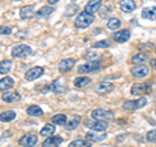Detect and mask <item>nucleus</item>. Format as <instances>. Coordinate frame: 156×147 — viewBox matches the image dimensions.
Instances as JSON below:
<instances>
[{
	"label": "nucleus",
	"mask_w": 156,
	"mask_h": 147,
	"mask_svg": "<svg viewBox=\"0 0 156 147\" xmlns=\"http://www.w3.org/2000/svg\"><path fill=\"white\" fill-rule=\"evenodd\" d=\"M120 8H121V11L122 12L130 13L136 8V4H135L134 0H121L120 2Z\"/></svg>",
	"instance_id": "nucleus-15"
},
{
	"label": "nucleus",
	"mask_w": 156,
	"mask_h": 147,
	"mask_svg": "<svg viewBox=\"0 0 156 147\" xmlns=\"http://www.w3.org/2000/svg\"><path fill=\"white\" fill-rule=\"evenodd\" d=\"M47 2H48V4H50V5H53V4L58 3V2H60V0H47Z\"/></svg>",
	"instance_id": "nucleus-39"
},
{
	"label": "nucleus",
	"mask_w": 156,
	"mask_h": 147,
	"mask_svg": "<svg viewBox=\"0 0 156 147\" xmlns=\"http://www.w3.org/2000/svg\"><path fill=\"white\" fill-rule=\"evenodd\" d=\"M152 90V83L151 82H142V83H134L130 89V92L133 95H144L148 94Z\"/></svg>",
	"instance_id": "nucleus-2"
},
{
	"label": "nucleus",
	"mask_w": 156,
	"mask_h": 147,
	"mask_svg": "<svg viewBox=\"0 0 156 147\" xmlns=\"http://www.w3.org/2000/svg\"><path fill=\"white\" fill-rule=\"evenodd\" d=\"M76 64V60L74 59H64V60H61L58 63V70L61 73H65L68 70H70L73 66Z\"/></svg>",
	"instance_id": "nucleus-14"
},
{
	"label": "nucleus",
	"mask_w": 156,
	"mask_h": 147,
	"mask_svg": "<svg viewBox=\"0 0 156 147\" xmlns=\"http://www.w3.org/2000/svg\"><path fill=\"white\" fill-rule=\"evenodd\" d=\"M107 138V134L103 133V134H99L98 133H87L86 134V139L89 142H100V141H104Z\"/></svg>",
	"instance_id": "nucleus-22"
},
{
	"label": "nucleus",
	"mask_w": 156,
	"mask_h": 147,
	"mask_svg": "<svg viewBox=\"0 0 156 147\" xmlns=\"http://www.w3.org/2000/svg\"><path fill=\"white\" fill-rule=\"evenodd\" d=\"M155 113H156V108H155Z\"/></svg>",
	"instance_id": "nucleus-44"
},
{
	"label": "nucleus",
	"mask_w": 156,
	"mask_h": 147,
	"mask_svg": "<svg viewBox=\"0 0 156 147\" xmlns=\"http://www.w3.org/2000/svg\"><path fill=\"white\" fill-rule=\"evenodd\" d=\"M98 33H101V29H95V30H94V34H98Z\"/></svg>",
	"instance_id": "nucleus-41"
},
{
	"label": "nucleus",
	"mask_w": 156,
	"mask_h": 147,
	"mask_svg": "<svg viewBox=\"0 0 156 147\" xmlns=\"http://www.w3.org/2000/svg\"><path fill=\"white\" fill-rule=\"evenodd\" d=\"M43 72H44V69H43L42 66H33V68H30V69H29L25 73L26 81H34V80H37V78H39V77L43 74Z\"/></svg>",
	"instance_id": "nucleus-11"
},
{
	"label": "nucleus",
	"mask_w": 156,
	"mask_h": 147,
	"mask_svg": "<svg viewBox=\"0 0 156 147\" xmlns=\"http://www.w3.org/2000/svg\"><path fill=\"white\" fill-rule=\"evenodd\" d=\"M52 122L56 125H65L66 124V116L62 113H57L55 116H52Z\"/></svg>",
	"instance_id": "nucleus-28"
},
{
	"label": "nucleus",
	"mask_w": 156,
	"mask_h": 147,
	"mask_svg": "<svg viewBox=\"0 0 156 147\" xmlns=\"http://www.w3.org/2000/svg\"><path fill=\"white\" fill-rule=\"evenodd\" d=\"M78 5H76V4H70V5H68L66 9H65V14L66 16H72V14H74L78 12Z\"/></svg>",
	"instance_id": "nucleus-34"
},
{
	"label": "nucleus",
	"mask_w": 156,
	"mask_h": 147,
	"mask_svg": "<svg viewBox=\"0 0 156 147\" xmlns=\"http://www.w3.org/2000/svg\"><path fill=\"white\" fill-rule=\"evenodd\" d=\"M146 104H147V99H146L144 96H140L138 99H134V100H126L122 104V108L125 111H135V109L143 108Z\"/></svg>",
	"instance_id": "nucleus-3"
},
{
	"label": "nucleus",
	"mask_w": 156,
	"mask_h": 147,
	"mask_svg": "<svg viewBox=\"0 0 156 147\" xmlns=\"http://www.w3.org/2000/svg\"><path fill=\"white\" fill-rule=\"evenodd\" d=\"M37 142H38V137L35 134L29 133V134L22 135L21 138L18 139V145L22 147H34L37 145Z\"/></svg>",
	"instance_id": "nucleus-7"
},
{
	"label": "nucleus",
	"mask_w": 156,
	"mask_h": 147,
	"mask_svg": "<svg viewBox=\"0 0 156 147\" xmlns=\"http://www.w3.org/2000/svg\"><path fill=\"white\" fill-rule=\"evenodd\" d=\"M91 117L94 120H103V121H107V120H112L113 119V113L108 109H104V108H96L91 112Z\"/></svg>",
	"instance_id": "nucleus-4"
},
{
	"label": "nucleus",
	"mask_w": 156,
	"mask_h": 147,
	"mask_svg": "<svg viewBox=\"0 0 156 147\" xmlns=\"http://www.w3.org/2000/svg\"><path fill=\"white\" fill-rule=\"evenodd\" d=\"M61 82H62V80H56L52 83V90L55 92H57V94H61V92H64L66 90V86Z\"/></svg>",
	"instance_id": "nucleus-27"
},
{
	"label": "nucleus",
	"mask_w": 156,
	"mask_h": 147,
	"mask_svg": "<svg viewBox=\"0 0 156 147\" xmlns=\"http://www.w3.org/2000/svg\"><path fill=\"white\" fill-rule=\"evenodd\" d=\"M130 73H131V76H133L134 78H144V77L148 76L150 69L146 65L140 64V65H136L134 68H131Z\"/></svg>",
	"instance_id": "nucleus-10"
},
{
	"label": "nucleus",
	"mask_w": 156,
	"mask_h": 147,
	"mask_svg": "<svg viewBox=\"0 0 156 147\" xmlns=\"http://www.w3.org/2000/svg\"><path fill=\"white\" fill-rule=\"evenodd\" d=\"M92 22H94V14L87 13V12H81L76 18V26L80 29L89 27Z\"/></svg>",
	"instance_id": "nucleus-1"
},
{
	"label": "nucleus",
	"mask_w": 156,
	"mask_h": 147,
	"mask_svg": "<svg viewBox=\"0 0 156 147\" xmlns=\"http://www.w3.org/2000/svg\"><path fill=\"white\" fill-rule=\"evenodd\" d=\"M155 53H156V48H155Z\"/></svg>",
	"instance_id": "nucleus-43"
},
{
	"label": "nucleus",
	"mask_w": 156,
	"mask_h": 147,
	"mask_svg": "<svg viewBox=\"0 0 156 147\" xmlns=\"http://www.w3.org/2000/svg\"><path fill=\"white\" fill-rule=\"evenodd\" d=\"M147 60H148V55L146 52H139L131 57V63H133V64H136V65L143 64V63H146Z\"/></svg>",
	"instance_id": "nucleus-21"
},
{
	"label": "nucleus",
	"mask_w": 156,
	"mask_h": 147,
	"mask_svg": "<svg viewBox=\"0 0 156 147\" xmlns=\"http://www.w3.org/2000/svg\"><path fill=\"white\" fill-rule=\"evenodd\" d=\"M115 89V85L109 81H103V82H99L98 85L94 87L95 92H98L99 95H105V94H109V92Z\"/></svg>",
	"instance_id": "nucleus-6"
},
{
	"label": "nucleus",
	"mask_w": 156,
	"mask_h": 147,
	"mask_svg": "<svg viewBox=\"0 0 156 147\" xmlns=\"http://www.w3.org/2000/svg\"><path fill=\"white\" fill-rule=\"evenodd\" d=\"M112 38L119 43H125L130 39V31L128 29H122V30H120V31H116L113 35H112Z\"/></svg>",
	"instance_id": "nucleus-12"
},
{
	"label": "nucleus",
	"mask_w": 156,
	"mask_h": 147,
	"mask_svg": "<svg viewBox=\"0 0 156 147\" xmlns=\"http://www.w3.org/2000/svg\"><path fill=\"white\" fill-rule=\"evenodd\" d=\"M68 147H91V145L87 139L86 141L85 139H76V141L70 142Z\"/></svg>",
	"instance_id": "nucleus-31"
},
{
	"label": "nucleus",
	"mask_w": 156,
	"mask_h": 147,
	"mask_svg": "<svg viewBox=\"0 0 156 147\" xmlns=\"http://www.w3.org/2000/svg\"><path fill=\"white\" fill-rule=\"evenodd\" d=\"M101 68V63L94 60V61H89L87 64L80 65L78 66V72L80 73H92V72H98Z\"/></svg>",
	"instance_id": "nucleus-5"
},
{
	"label": "nucleus",
	"mask_w": 156,
	"mask_h": 147,
	"mask_svg": "<svg viewBox=\"0 0 156 147\" xmlns=\"http://www.w3.org/2000/svg\"><path fill=\"white\" fill-rule=\"evenodd\" d=\"M86 126L95 131H104L108 128V122L103 120H94V121H87Z\"/></svg>",
	"instance_id": "nucleus-9"
},
{
	"label": "nucleus",
	"mask_w": 156,
	"mask_h": 147,
	"mask_svg": "<svg viewBox=\"0 0 156 147\" xmlns=\"http://www.w3.org/2000/svg\"><path fill=\"white\" fill-rule=\"evenodd\" d=\"M16 119V112L12 111V109H9V111H4L0 113V121H3V122H9V121H12Z\"/></svg>",
	"instance_id": "nucleus-24"
},
{
	"label": "nucleus",
	"mask_w": 156,
	"mask_h": 147,
	"mask_svg": "<svg viewBox=\"0 0 156 147\" xmlns=\"http://www.w3.org/2000/svg\"><path fill=\"white\" fill-rule=\"evenodd\" d=\"M142 17L146 20H151L154 21L156 20V7H147L142 11Z\"/></svg>",
	"instance_id": "nucleus-20"
},
{
	"label": "nucleus",
	"mask_w": 156,
	"mask_h": 147,
	"mask_svg": "<svg viewBox=\"0 0 156 147\" xmlns=\"http://www.w3.org/2000/svg\"><path fill=\"white\" fill-rule=\"evenodd\" d=\"M52 12H53V8L46 5V7H42V8L37 12V16H38V17H47V16H50Z\"/></svg>",
	"instance_id": "nucleus-33"
},
{
	"label": "nucleus",
	"mask_w": 156,
	"mask_h": 147,
	"mask_svg": "<svg viewBox=\"0 0 156 147\" xmlns=\"http://www.w3.org/2000/svg\"><path fill=\"white\" fill-rule=\"evenodd\" d=\"M27 115H30L33 117H41L43 115V111H42V108L39 106L33 104V106H30L27 108Z\"/></svg>",
	"instance_id": "nucleus-25"
},
{
	"label": "nucleus",
	"mask_w": 156,
	"mask_h": 147,
	"mask_svg": "<svg viewBox=\"0 0 156 147\" xmlns=\"http://www.w3.org/2000/svg\"><path fill=\"white\" fill-rule=\"evenodd\" d=\"M2 99L5 103H16L18 100H21V95L17 91H11V92L4 91V94L2 95Z\"/></svg>",
	"instance_id": "nucleus-13"
},
{
	"label": "nucleus",
	"mask_w": 156,
	"mask_h": 147,
	"mask_svg": "<svg viewBox=\"0 0 156 147\" xmlns=\"http://www.w3.org/2000/svg\"><path fill=\"white\" fill-rule=\"evenodd\" d=\"M14 85V81L13 78L11 77H4L0 80V91H7L9 89H12Z\"/></svg>",
	"instance_id": "nucleus-19"
},
{
	"label": "nucleus",
	"mask_w": 156,
	"mask_h": 147,
	"mask_svg": "<svg viewBox=\"0 0 156 147\" xmlns=\"http://www.w3.org/2000/svg\"><path fill=\"white\" fill-rule=\"evenodd\" d=\"M35 16V11H34V5H26V7H22L21 11H20V17L23 18V20H29V18H33Z\"/></svg>",
	"instance_id": "nucleus-18"
},
{
	"label": "nucleus",
	"mask_w": 156,
	"mask_h": 147,
	"mask_svg": "<svg viewBox=\"0 0 156 147\" xmlns=\"http://www.w3.org/2000/svg\"><path fill=\"white\" fill-rule=\"evenodd\" d=\"M62 142L61 137H56V135H50L47 137V139H44L42 147H57Z\"/></svg>",
	"instance_id": "nucleus-17"
},
{
	"label": "nucleus",
	"mask_w": 156,
	"mask_h": 147,
	"mask_svg": "<svg viewBox=\"0 0 156 147\" xmlns=\"http://www.w3.org/2000/svg\"><path fill=\"white\" fill-rule=\"evenodd\" d=\"M12 69V63L9 60H4L0 61V74H5V73H9V70Z\"/></svg>",
	"instance_id": "nucleus-30"
},
{
	"label": "nucleus",
	"mask_w": 156,
	"mask_h": 147,
	"mask_svg": "<svg viewBox=\"0 0 156 147\" xmlns=\"http://www.w3.org/2000/svg\"><path fill=\"white\" fill-rule=\"evenodd\" d=\"M91 83V80L89 77H78L74 80V86L77 89H83V87L89 86Z\"/></svg>",
	"instance_id": "nucleus-23"
},
{
	"label": "nucleus",
	"mask_w": 156,
	"mask_h": 147,
	"mask_svg": "<svg viewBox=\"0 0 156 147\" xmlns=\"http://www.w3.org/2000/svg\"><path fill=\"white\" fill-rule=\"evenodd\" d=\"M86 57L87 59H94V57H98V53H92L91 51L89 53H86Z\"/></svg>",
	"instance_id": "nucleus-38"
},
{
	"label": "nucleus",
	"mask_w": 156,
	"mask_h": 147,
	"mask_svg": "<svg viewBox=\"0 0 156 147\" xmlns=\"http://www.w3.org/2000/svg\"><path fill=\"white\" fill-rule=\"evenodd\" d=\"M100 5H101V0H89V3L85 7V12L94 14L95 12L99 11Z\"/></svg>",
	"instance_id": "nucleus-16"
},
{
	"label": "nucleus",
	"mask_w": 156,
	"mask_h": 147,
	"mask_svg": "<svg viewBox=\"0 0 156 147\" xmlns=\"http://www.w3.org/2000/svg\"><path fill=\"white\" fill-rule=\"evenodd\" d=\"M120 26H121V21L119 18H109L108 22H107V27L109 30H117V29H120Z\"/></svg>",
	"instance_id": "nucleus-29"
},
{
	"label": "nucleus",
	"mask_w": 156,
	"mask_h": 147,
	"mask_svg": "<svg viewBox=\"0 0 156 147\" xmlns=\"http://www.w3.org/2000/svg\"><path fill=\"white\" fill-rule=\"evenodd\" d=\"M151 66H152L154 69H156V59H152V60H151Z\"/></svg>",
	"instance_id": "nucleus-40"
},
{
	"label": "nucleus",
	"mask_w": 156,
	"mask_h": 147,
	"mask_svg": "<svg viewBox=\"0 0 156 147\" xmlns=\"http://www.w3.org/2000/svg\"><path fill=\"white\" fill-rule=\"evenodd\" d=\"M92 47L94 48H107V47H109V42L107 41V39H103V41L92 43Z\"/></svg>",
	"instance_id": "nucleus-35"
},
{
	"label": "nucleus",
	"mask_w": 156,
	"mask_h": 147,
	"mask_svg": "<svg viewBox=\"0 0 156 147\" xmlns=\"http://www.w3.org/2000/svg\"><path fill=\"white\" fill-rule=\"evenodd\" d=\"M53 133H55V126L53 125H51V124H47V125H44L42 128V130H41V135H44V137H50V135H52Z\"/></svg>",
	"instance_id": "nucleus-32"
},
{
	"label": "nucleus",
	"mask_w": 156,
	"mask_h": 147,
	"mask_svg": "<svg viewBox=\"0 0 156 147\" xmlns=\"http://www.w3.org/2000/svg\"><path fill=\"white\" fill-rule=\"evenodd\" d=\"M146 139L148 142H152V143H156V129L148 131L147 135H146Z\"/></svg>",
	"instance_id": "nucleus-36"
},
{
	"label": "nucleus",
	"mask_w": 156,
	"mask_h": 147,
	"mask_svg": "<svg viewBox=\"0 0 156 147\" xmlns=\"http://www.w3.org/2000/svg\"><path fill=\"white\" fill-rule=\"evenodd\" d=\"M80 121H81V117H80V116H74L72 120L68 121L64 126H65V129H66V130H74L77 126L80 125Z\"/></svg>",
	"instance_id": "nucleus-26"
},
{
	"label": "nucleus",
	"mask_w": 156,
	"mask_h": 147,
	"mask_svg": "<svg viewBox=\"0 0 156 147\" xmlns=\"http://www.w3.org/2000/svg\"><path fill=\"white\" fill-rule=\"evenodd\" d=\"M14 2H21V0H14Z\"/></svg>",
	"instance_id": "nucleus-42"
},
{
	"label": "nucleus",
	"mask_w": 156,
	"mask_h": 147,
	"mask_svg": "<svg viewBox=\"0 0 156 147\" xmlns=\"http://www.w3.org/2000/svg\"><path fill=\"white\" fill-rule=\"evenodd\" d=\"M30 53H31V48L26 45H18L12 50V56L16 59L27 56V55H30Z\"/></svg>",
	"instance_id": "nucleus-8"
},
{
	"label": "nucleus",
	"mask_w": 156,
	"mask_h": 147,
	"mask_svg": "<svg viewBox=\"0 0 156 147\" xmlns=\"http://www.w3.org/2000/svg\"><path fill=\"white\" fill-rule=\"evenodd\" d=\"M12 29L8 26H0V35H11Z\"/></svg>",
	"instance_id": "nucleus-37"
}]
</instances>
